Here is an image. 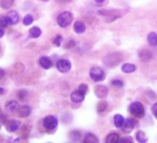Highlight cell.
<instances>
[{"label":"cell","mask_w":157,"mask_h":143,"mask_svg":"<svg viewBox=\"0 0 157 143\" xmlns=\"http://www.w3.org/2000/svg\"><path fill=\"white\" fill-rule=\"evenodd\" d=\"M123 60V57L120 53L118 52H115V53H111L107 55L103 59V64L107 66V67H115L118 64H119Z\"/></svg>","instance_id":"1"},{"label":"cell","mask_w":157,"mask_h":143,"mask_svg":"<svg viewBox=\"0 0 157 143\" xmlns=\"http://www.w3.org/2000/svg\"><path fill=\"white\" fill-rule=\"evenodd\" d=\"M72 20H73V16H72V14H71L70 12H69V11H65V12L60 13V14L58 16V19H57L58 25H59L60 27H62V28L68 27V26L71 23Z\"/></svg>","instance_id":"2"},{"label":"cell","mask_w":157,"mask_h":143,"mask_svg":"<svg viewBox=\"0 0 157 143\" xmlns=\"http://www.w3.org/2000/svg\"><path fill=\"white\" fill-rule=\"evenodd\" d=\"M129 113L136 117L141 118L144 115V107L140 101H134L129 106Z\"/></svg>","instance_id":"3"},{"label":"cell","mask_w":157,"mask_h":143,"mask_svg":"<svg viewBox=\"0 0 157 143\" xmlns=\"http://www.w3.org/2000/svg\"><path fill=\"white\" fill-rule=\"evenodd\" d=\"M58 119L54 116H46L43 119V126L46 130H54L58 126Z\"/></svg>","instance_id":"4"},{"label":"cell","mask_w":157,"mask_h":143,"mask_svg":"<svg viewBox=\"0 0 157 143\" xmlns=\"http://www.w3.org/2000/svg\"><path fill=\"white\" fill-rule=\"evenodd\" d=\"M90 76L93 81L99 82V81H101V80H103L104 78V73L101 68L93 67L90 71Z\"/></svg>","instance_id":"5"},{"label":"cell","mask_w":157,"mask_h":143,"mask_svg":"<svg viewBox=\"0 0 157 143\" xmlns=\"http://www.w3.org/2000/svg\"><path fill=\"white\" fill-rule=\"evenodd\" d=\"M57 68L61 73H68L71 68V63L68 60H59L57 63Z\"/></svg>","instance_id":"6"},{"label":"cell","mask_w":157,"mask_h":143,"mask_svg":"<svg viewBox=\"0 0 157 143\" xmlns=\"http://www.w3.org/2000/svg\"><path fill=\"white\" fill-rule=\"evenodd\" d=\"M94 93H95V95L98 98L103 99V98H106L107 96L108 88L107 86H104V85H96L94 87Z\"/></svg>","instance_id":"7"},{"label":"cell","mask_w":157,"mask_h":143,"mask_svg":"<svg viewBox=\"0 0 157 143\" xmlns=\"http://www.w3.org/2000/svg\"><path fill=\"white\" fill-rule=\"evenodd\" d=\"M84 97H85V95H84L83 93H81L79 89L76 90V91H74V92H72L71 95H70V99H71V101H72L73 102H75V103H79V102L83 101Z\"/></svg>","instance_id":"8"},{"label":"cell","mask_w":157,"mask_h":143,"mask_svg":"<svg viewBox=\"0 0 157 143\" xmlns=\"http://www.w3.org/2000/svg\"><path fill=\"white\" fill-rule=\"evenodd\" d=\"M135 126V123L132 119H127L124 121L123 125H122V130L125 132V133H129L133 130Z\"/></svg>","instance_id":"9"},{"label":"cell","mask_w":157,"mask_h":143,"mask_svg":"<svg viewBox=\"0 0 157 143\" xmlns=\"http://www.w3.org/2000/svg\"><path fill=\"white\" fill-rule=\"evenodd\" d=\"M31 112H32V109L28 105H23V106H21V107H20L18 109V114H19L20 117H22V118H25V117L29 116Z\"/></svg>","instance_id":"10"},{"label":"cell","mask_w":157,"mask_h":143,"mask_svg":"<svg viewBox=\"0 0 157 143\" xmlns=\"http://www.w3.org/2000/svg\"><path fill=\"white\" fill-rule=\"evenodd\" d=\"M19 103L16 101H10L7 103L6 105V112L9 113H12L15 111H17L19 109Z\"/></svg>","instance_id":"11"},{"label":"cell","mask_w":157,"mask_h":143,"mask_svg":"<svg viewBox=\"0 0 157 143\" xmlns=\"http://www.w3.org/2000/svg\"><path fill=\"white\" fill-rule=\"evenodd\" d=\"M20 125H21L20 121H18V120H10L7 125V128H8L9 132H15V131H17L19 129Z\"/></svg>","instance_id":"12"},{"label":"cell","mask_w":157,"mask_h":143,"mask_svg":"<svg viewBox=\"0 0 157 143\" xmlns=\"http://www.w3.org/2000/svg\"><path fill=\"white\" fill-rule=\"evenodd\" d=\"M7 16H8L9 19L10 24H17V23L19 22V21H20V16H19V14H18L16 11H14V10L9 11V12L7 14Z\"/></svg>","instance_id":"13"},{"label":"cell","mask_w":157,"mask_h":143,"mask_svg":"<svg viewBox=\"0 0 157 143\" xmlns=\"http://www.w3.org/2000/svg\"><path fill=\"white\" fill-rule=\"evenodd\" d=\"M139 57L143 62H147L151 59V51H149L147 50H143L140 51Z\"/></svg>","instance_id":"14"},{"label":"cell","mask_w":157,"mask_h":143,"mask_svg":"<svg viewBox=\"0 0 157 143\" xmlns=\"http://www.w3.org/2000/svg\"><path fill=\"white\" fill-rule=\"evenodd\" d=\"M40 62V65L43 68V69H49L52 67V65H53V63H52L51 60L48 58V57H42L39 61Z\"/></svg>","instance_id":"15"},{"label":"cell","mask_w":157,"mask_h":143,"mask_svg":"<svg viewBox=\"0 0 157 143\" xmlns=\"http://www.w3.org/2000/svg\"><path fill=\"white\" fill-rule=\"evenodd\" d=\"M98 141L99 140H98L97 137L92 133H87L83 139L84 143H97Z\"/></svg>","instance_id":"16"},{"label":"cell","mask_w":157,"mask_h":143,"mask_svg":"<svg viewBox=\"0 0 157 143\" xmlns=\"http://www.w3.org/2000/svg\"><path fill=\"white\" fill-rule=\"evenodd\" d=\"M106 141H107V143H117V142L119 141V136H118V133H115V132L110 133L107 136Z\"/></svg>","instance_id":"17"},{"label":"cell","mask_w":157,"mask_h":143,"mask_svg":"<svg viewBox=\"0 0 157 143\" xmlns=\"http://www.w3.org/2000/svg\"><path fill=\"white\" fill-rule=\"evenodd\" d=\"M122 69V72L123 73H133L135 70H136V67L134 64H130V63H125L122 65L121 67Z\"/></svg>","instance_id":"18"},{"label":"cell","mask_w":157,"mask_h":143,"mask_svg":"<svg viewBox=\"0 0 157 143\" xmlns=\"http://www.w3.org/2000/svg\"><path fill=\"white\" fill-rule=\"evenodd\" d=\"M14 4V0H0V8L8 10L12 7Z\"/></svg>","instance_id":"19"},{"label":"cell","mask_w":157,"mask_h":143,"mask_svg":"<svg viewBox=\"0 0 157 143\" xmlns=\"http://www.w3.org/2000/svg\"><path fill=\"white\" fill-rule=\"evenodd\" d=\"M74 31L77 34H82L85 31V25H84V23L83 22H75V24H74Z\"/></svg>","instance_id":"20"},{"label":"cell","mask_w":157,"mask_h":143,"mask_svg":"<svg viewBox=\"0 0 157 143\" xmlns=\"http://www.w3.org/2000/svg\"><path fill=\"white\" fill-rule=\"evenodd\" d=\"M148 42L151 46H157V34L155 33H150L148 35Z\"/></svg>","instance_id":"21"},{"label":"cell","mask_w":157,"mask_h":143,"mask_svg":"<svg viewBox=\"0 0 157 143\" xmlns=\"http://www.w3.org/2000/svg\"><path fill=\"white\" fill-rule=\"evenodd\" d=\"M124 117L120 114H116L114 116V123H115V125L117 127H121L123 123H124Z\"/></svg>","instance_id":"22"},{"label":"cell","mask_w":157,"mask_h":143,"mask_svg":"<svg viewBox=\"0 0 157 143\" xmlns=\"http://www.w3.org/2000/svg\"><path fill=\"white\" fill-rule=\"evenodd\" d=\"M29 33H30V36L32 37V38H37V37H39V36L41 35V34H42L41 29L38 28V27H32V28L29 31Z\"/></svg>","instance_id":"23"},{"label":"cell","mask_w":157,"mask_h":143,"mask_svg":"<svg viewBox=\"0 0 157 143\" xmlns=\"http://www.w3.org/2000/svg\"><path fill=\"white\" fill-rule=\"evenodd\" d=\"M136 138L139 142H146L147 141V137L145 136V133L143 131H139L136 134Z\"/></svg>","instance_id":"24"},{"label":"cell","mask_w":157,"mask_h":143,"mask_svg":"<svg viewBox=\"0 0 157 143\" xmlns=\"http://www.w3.org/2000/svg\"><path fill=\"white\" fill-rule=\"evenodd\" d=\"M107 101H100L97 104V112L98 113H103L107 110Z\"/></svg>","instance_id":"25"},{"label":"cell","mask_w":157,"mask_h":143,"mask_svg":"<svg viewBox=\"0 0 157 143\" xmlns=\"http://www.w3.org/2000/svg\"><path fill=\"white\" fill-rule=\"evenodd\" d=\"M9 24H10V22H9V17L7 15L0 17V26H1V27H7Z\"/></svg>","instance_id":"26"},{"label":"cell","mask_w":157,"mask_h":143,"mask_svg":"<svg viewBox=\"0 0 157 143\" xmlns=\"http://www.w3.org/2000/svg\"><path fill=\"white\" fill-rule=\"evenodd\" d=\"M18 98L20 99V101H25L28 98V91L26 90H21L18 93Z\"/></svg>","instance_id":"27"},{"label":"cell","mask_w":157,"mask_h":143,"mask_svg":"<svg viewBox=\"0 0 157 143\" xmlns=\"http://www.w3.org/2000/svg\"><path fill=\"white\" fill-rule=\"evenodd\" d=\"M69 137L72 141H78L80 138V133L79 131H72L69 134Z\"/></svg>","instance_id":"28"},{"label":"cell","mask_w":157,"mask_h":143,"mask_svg":"<svg viewBox=\"0 0 157 143\" xmlns=\"http://www.w3.org/2000/svg\"><path fill=\"white\" fill-rule=\"evenodd\" d=\"M33 22V18L32 15H26L23 19V24L24 25H30Z\"/></svg>","instance_id":"29"},{"label":"cell","mask_w":157,"mask_h":143,"mask_svg":"<svg viewBox=\"0 0 157 143\" xmlns=\"http://www.w3.org/2000/svg\"><path fill=\"white\" fill-rule=\"evenodd\" d=\"M61 42H62V36L61 35H56L53 39V43L57 46H59L61 45Z\"/></svg>","instance_id":"30"},{"label":"cell","mask_w":157,"mask_h":143,"mask_svg":"<svg viewBox=\"0 0 157 143\" xmlns=\"http://www.w3.org/2000/svg\"><path fill=\"white\" fill-rule=\"evenodd\" d=\"M112 85L116 87H122L123 86V82L118 79H115L112 81Z\"/></svg>","instance_id":"31"},{"label":"cell","mask_w":157,"mask_h":143,"mask_svg":"<svg viewBox=\"0 0 157 143\" xmlns=\"http://www.w3.org/2000/svg\"><path fill=\"white\" fill-rule=\"evenodd\" d=\"M79 90L81 92V93H83L84 95L87 93V91H88V86L85 85V84H81L80 86H79Z\"/></svg>","instance_id":"32"},{"label":"cell","mask_w":157,"mask_h":143,"mask_svg":"<svg viewBox=\"0 0 157 143\" xmlns=\"http://www.w3.org/2000/svg\"><path fill=\"white\" fill-rule=\"evenodd\" d=\"M151 112H152L153 115L157 118V103L153 104V106H152V108H151Z\"/></svg>","instance_id":"33"},{"label":"cell","mask_w":157,"mask_h":143,"mask_svg":"<svg viewBox=\"0 0 157 143\" xmlns=\"http://www.w3.org/2000/svg\"><path fill=\"white\" fill-rule=\"evenodd\" d=\"M0 121H1L2 124H6L7 123V117L4 114L0 113Z\"/></svg>","instance_id":"34"},{"label":"cell","mask_w":157,"mask_h":143,"mask_svg":"<svg viewBox=\"0 0 157 143\" xmlns=\"http://www.w3.org/2000/svg\"><path fill=\"white\" fill-rule=\"evenodd\" d=\"M119 141L120 142H123V141H129V142H131L132 139L129 138V137H123V138H119Z\"/></svg>","instance_id":"35"},{"label":"cell","mask_w":157,"mask_h":143,"mask_svg":"<svg viewBox=\"0 0 157 143\" xmlns=\"http://www.w3.org/2000/svg\"><path fill=\"white\" fill-rule=\"evenodd\" d=\"M5 75V71L3 69L0 68V80H1L3 78V76Z\"/></svg>","instance_id":"36"},{"label":"cell","mask_w":157,"mask_h":143,"mask_svg":"<svg viewBox=\"0 0 157 143\" xmlns=\"http://www.w3.org/2000/svg\"><path fill=\"white\" fill-rule=\"evenodd\" d=\"M4 34H5V32H4V29H3V27L0 26V37H2V36L4 35Z\"/></svg>","instance_id":"37"},{"label":"cell","mask_w":157,"mask_h":143,"mask_svg":"<svg viewBox=\"0 0 157 143\" xmlns=\"http://www.w3.org/2000/svg\"><path fill=\"white\" fill-rule=\"evenodd\" d=\"M107 0H95V2H97V3H99V4H102V3H103V2H106Z\"/></svg>","instance_id":"38"},{"label":"cell","mask_w":157,"mask_h":143,"mask_svg":"<svg viewBox=\"0 0 157 143\" xmlns=\"http://www.w3.org/2000/svg\"><path fill=\"white\" fill-rule=\"evenodd\" d=\"M4 93H5V89L2 88V87H0V95H2V94H4Z\"/></svg>","instance_id":"39"},{"label":"cell","mask_w":157,"mask_h":143,"mask_svg":"<svg viewBox=\"0 0 157 143\" xmlns=\"http://www.w3.org/2000/svg\"><path fill=\"white\" fill-rule=\"evenodd\" d=\"M58 1H59V2H68V1H69V0H58Z\"/></svg>","instance_id":"40"},{"label":"cell","mask_w":157,"mask_h":143,"mask_svg":"<svg viewBox=\"0 0 157 143\" xmlns=\"http://www.w3.org/2000/svg\"><path fill=\"white\" fill-rule=\"evenodd\" d=\"M42 1H44V2H46V1H48V0H42Z\"/></svg>","instance_id":"41"}]
</instances>
